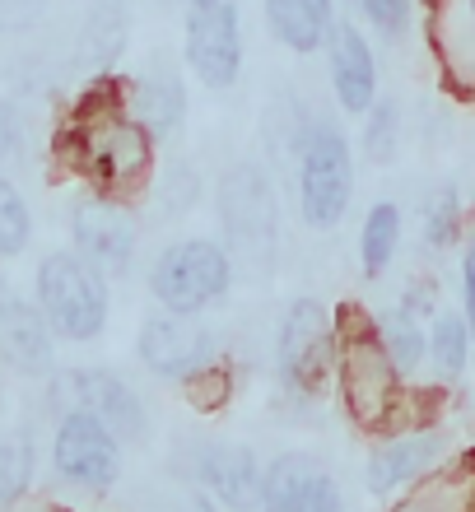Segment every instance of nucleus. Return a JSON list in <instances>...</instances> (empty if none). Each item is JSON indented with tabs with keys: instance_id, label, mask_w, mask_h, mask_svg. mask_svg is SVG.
<instances>
[{
	"instance_id": "f257e3e1",
	"label": "nucleus",
	"mask_w": 475,
	"mask_h": 512,
	"mask_svg": "<svg viewBox=\"0 0 475 512\" xmlns=\"http://www.w3.org/2000/svg\"><path fill=\"white\" fill-rule=\"evenodd\" d=\"M56 154L75 173L112 201L140 196L150 187L154 168V135L126 112V84L103 80L70 108Z\"/></svg>"
},
{
	"instance_id": "f03ea898",
	"label": "nucleus",
	"mask_w": 475,
	"mask_h": 512,
	"mask_svg": "<svg viewBox=\"0 0 475 512\" xmlns=\"http://www.w3.org/2000/svg\"><path fill=\"white\" fill-rule=\"evenodd\" d=\"M331 322H336V378L345 410L364 429H387L401 405V373L392 354L382 350L378 322L359 308H340Z\"/></svg>"
},
{
	"instance_id": "7ed1b4c3",
	"label": "nucleus",
	"mask_w": 475,
	"mask_h": 512,
	"mask_svg": "<svg viewBox=\"0 0 475 512\" xmlns=\"http://www.w3.org/2000/svg\"><path fill=\"white\" fill-rule=\"evenodd\" d=\"M38 312L56 340L89 345L108 326V280L75 252H52L38 266Z\"/></svg>"
},
{
	"instance_id": "20e7f679",
	"label": "nucleus",
	"mask_w": 475,
	"mask_h": 512,
	"mask_svg": "<svg viewBox=\"0 0 475 512\" xmlns=\"http://www.w3.org/2000/svg\"><path fill=\"white\" fill-rule=\"evenodd\" d=\"M354 196L350 140L336 122H313L299 135V210L317 233L336 229Z\"/></svg>"
},
{
	"instance_id": "39448f33",
	"label": "nucleus",
	"mask_w": 475,
	"mask_h": 512,
	"mask_svg": "<svg viewBox=\"0 0 475 512\" xmlns=\"http://www.w3.org/2000/svg\"><path fill=\"white\" fill-rule=\"evenodd\" d=\"M233 284V256L229 247L210 238H177L154 256L150 294L168 312H205L210 303L229 294Z\"/></svg>"
},
{
	"instance_id": "423d86ee",
	"label": "nucleus",
	"mask_w": 475,
	"mask_h": 512,
	"mask_svg": "<svg viewBox=\"0 0 475 512\" xmlns=\"http://www.w3.org/2000/svg\"><path fill=\"white\" fill-rule=\"evenodd\" d=\"M275 368L280 382L299 396L326 391L336 373V322L317 298H294L275 331Z\"/></svg>"
},
{
	"instance_id": "0eeeda50",
	"label": "nucleus",
	"mask_w": 475,
	"mask_h": 512,
	"mask_svg": "<svg viewBox=\"0 0 475 512\" xmlns=\"http://www.w3.org/2000/svg\"><path fill=\"white\" fill-rule=\"evenodd\" d=\"M182 52L205 89H233L243 75V19L233 0H187Z\"/></svg>"
},
{
	"instance_id": "6e6552de",
	"label": "nucleus",
	"mask_w": 475,
	"mask_h": 512,
	"mask_svg": "<svg viewBox=\"0 0 475 512\" xmlns=\"http://www.w3.org/2000/svg\"><path fill=\"white\" fill-rule=\"evenodd\" d=\"M219 224L233 252H243L247 261H271L280 210H275L271 177L257 163H238L219 177Z\"/></svg>"
},
{
	"instance_id": "1a4fd4ad",
	"label": "nucleus",
	"mask_w": 475,
	"mask_h": 512,
	"mask_svg": "<svg viewBox=\"0 0 475 512\" xmlns=\"http://www.w3.org/2000/svg\"><path fill=\"white\" fill-rule=\"evenodd\" d=\"M52 466L61 480L80 489H108L122 471V452H117V438H112L103 424H98L89 410H66L61 424H56L52 438Z\"/></svg>"
},
{
	"instance_id": "9d476101",
	"label": "nucleus",
	"mask_w": 475,
	"mask_h": 512,
	"mask_svg": "<svg viewBox=\"0 0 475 512\" xmlns=\"http://www.w3.org/2000/svg\"><path fill=\"white\" fill-rule=\"evenodd\" d=\"M70 238H75V256L89 261L98 275H122L136 261L140 243L136 219L112 196H80L70 210Z\"/></svg>"
},
{
	"instance_id": "9b49d317",
	"label": "nucleus",
	"mask_w": 475,
	"mask_h": 512,
	"mask_svg": "<svg viewBox=\"0 0 475 512\" xmlns=\"http://www.w3.org/2000/svg\"><path fill=\"white\" fill-rule=\"evenodd\" d=\"M215 359V331L196 317V312H168L140 326V364L150 368L154 378L182 382L196 368Z\"/></svg>"
},
{
	"instance_id": "f8f14e48",
	"label": "nucleus",
	"mask_w": 475,
	"mask_h": 512,
	"mask_svg": "<svg viewBox=\"0 0 475 512\" xmlns=\"http://www.w3.org/2000/svg\"><path fill=\"white\" fill-rule=\"evenodd\" d=\"M196 485L210 494L215 503L233 512L261 508V489H266V471L257 466V457L247 447L233 443H210L196 457Z\"/></svg>"
},
{
	"instance_id": "ddd939ff",
	"label": "nucleus",
	"mask_w": 475,
	"mask_h": 512,
	"mask_svg": "<svg viewBox=\"0 0 475 512\" xmlns=\"http://www.w3.org/2000/svg\"><path fill=\"white\" fill-rule=\"evenodd\" d=\"M261 512H340V485L313 457H280L266 471Z\"/></svg>"
},
{
	"instance_id": "4468645a",
	"label": "nucleus",
	"mask_w": 475,
	"mask_h": 512,
	"mask_svg": "<svg viewBox=\"0 0 475 512\" xmlns=\"http://www.w3.org/2000/svg\"><path fill=\"white\" fill-rule=\"evenodd\" d=\"M331 42V89H336V103L350 117H364L378 98V61H373V47L354 24H331L326 33Z\"/></svg>"
},
{
	"instance_id": "2eb2a0df",
	"label": "nucleus",
	"mask_w": 475,
	"mask_h": 512,
	"mask_svg": "<svg viewBox=\"0 0 475 512\" xmlns=\"http://www.w3.org/2000/svg\"><path fill=\"white\" fill-rule=\"evenodd\" d=\"M70 391H75L80 410H89L117 443L145 433V405H140V396L117 373H108V368H75L70 373Z\"/></svg>"
},
{
	"instance_id": "dca6fc26",
	"label": "nucleus",
	"mask_w": 475,
	"mask_h": 512,
	"mask_svg": "<svg viewBox=\"0 0 475 512\" xmlns=\"http://www.w3.org/2000/svg\"><path fill=\"white\" fill-rule=\"evenodd\" d=\"M0 359L10 368H19V373L52 368V331L42 322V312L10 294L0 303Z\"/></svg>"
},
{
	"instance_id": "f3484780",
	"label": "nucleus",
	"mask_w": 475,
	"mask_h": 512,
	"mask_svg": "<svg viewBox=\"0 0 475 512\" xmlns=\"http://www.w3.org/2000/svg\"><path fill=\"white\" fill-rule=\"evenodd\" d=\"M126 112L136 117L154 140L173 135L187 117V89L177 75H140V80H126Z\"/></svg>"
},
{
	"instance_id": "a211bd4d",
	"label": "nucleus",
	"mask_w": 475,
	"mask_h": 512,
	"mask_svg": "<svg viewBox=\"0 0 475 512\" xmlns=\"http://www.w3.org/2000/svg\"><path fill=\"white\" fill-rule=\"evenodd\" d=\"M438 56L457 84H475V0H438Z\"/></svg>"
},
{
	"instance_id": "6ab92c4d",
	"label": "nucleus",
	"mask_w": 475,
	"mask_h": 512,
	"mask_svg": "<svg viewBox=\"0 0 475 512\" xmlns=\"http://www.w3.org/2000/svg\"><path fill=\"white\" fill-rule=\"evenodd\" d=\"M438 447H443L438 433H406V438H392V443L382 447V452H373V461H368V489L387 494V489L424 475L434 466Z\"/></svg>"
},
{
	"instance_id": "aec40b11",
	"label": "nucleus",
	"mask_w": 475,
	"mask_h": 512,
	"mask_svg": "<svg viewBox=\"0 0 475 512\" xmlns=\"http://www.w3.org/2000/svg\"><path fill=\"white\" fill-rule=\"evenodd\" d=\"M266 24L289 52H317L331 33V0H266Z\"/></svg>"
},
{
	"instance_id": "412c9836",
	"label": "nucleus",
	"mask_w": 475,
	"mask_h": 512,
	"mask_svg": "<svg viewBox=\"0 0 475 512\" xmlns=\"http://www.w3.org/2000/svg\"><path fill=\"white\" fill-rule=\"evenodd\" d=\"M396 247H401V210L392 201H378L364 219V233H359V261H364L368 280H378L392 266Z\"/></svg>"
},
{
	"instance_id": "4be33fe9",
	"label": "nucleus",
	"mask_w": 475,
	"mask_h": 512,
	"mask_svg": "<svg viewBox=\"0 0 475 512\" xmlns=\"http://www.w3.org/2000/svg\"><path fill=\"white\" fill-rule=\"evenodd\" d=\"M429 350H434V364L443 378H457L471 359V326L457 312H443L434 322V336H429Z\"/></svg>"
},
{
	"instance_id": "5701e85b",
	"label": "nucleus",
	"mask_w": 475,
	"mask_h": 512,
	"mask_svg": "<svg viewBox=\"0 0 475 512\" xmlns=\"http://www.w3.org/2000/svg\"><path fill=\"white\" fill-rule=\"evenodd\" d=\"M378 336H382V350L392 354L396 373H410V368L424 359V331L415 326L410 312H392V317H382Z\"/></svg>"
},
{
	"instance_id": "b1692460",
	"label": "nucleus",
	"mask_w": 475,
	"mask_h": 512,
	"mask_svg": "<svg viewBox=\"0 0 475 512\" xmlns=\"http://www.w3.org/2000/svg\"><path fill=\"white\" fill-rule=\"evenodd\" d=\"M33 480V443L24 433L0 438V508H10Z\"/></svg>"
},
{
	"instance_id": "393cba45",
	"label": "nucleus",
	"mask_w": 475,
	"mask_h": 512,
	"mask_svg": "<svg viewBox=\"0 0 475 512\" xmlns=\"http://www.w3.org/2000/svg\"><path fill=\"white\" fill-rule=\"evenodd\" d=\"M33 243V215H28L24 196L0 177V256H19Z\"/></svg>"
},
{
	"instance_id": "a878e982",
	"label": "nucleus",
	"mask_w": 475,
	"mask_h": 512,
	"mask_svg": "<svg viewBox=\"0 0 475 512\" xmlns=\"http://www.w3.org/2000/svg\"><path fill=\"white\" fill-rule=\"evenodd\" d=\"M229 391H233V373L224 364H210L196 368L191 378H182V396H187L196 410H219V405L229 401Z\"/></svg>"
},
{
	"instance_id": "bb28decb",
	"label": "nucleus",
	"mask_w": 475,
	"mask_h": 512,
	"mask_svg": "<svg viewBox=\"0 0 475 512\" xmlns=\"http://www.w3.org/2000/svg\"><path fill=\"white\" fill-rule=\"evenodd\" d=\"M396 131H401V122H396L392 103H373V108H368L364 145H368V154H373L378 163H387L396 154Z\"/></svg>"
},
{
	"instance_id": "cd10ccee",
	"label": "nucleus",
	"mask_w": 475,
	"mask_h": 512,
	"mask_svg": "<svg viewBox=\"0 0 475 512\" xmlns=\"http://www.w3.org/2000/svg\"><path fill=\"white\" fill-rule=\"evenodd\" d=\"M457 224H462V205L452 191H438L434 201H429V215H424V238L434 247H448L457 238Z\"/></svg>"
},
{
	"instance_id": "c85d7f7f",
	"label": "nucleus",
	"mask_w": 475,
	"mask_h": 512,
	"mask_svg": "<svg viewBox=\"0 0 475 512\" xmlns=\"http://www.w3.org/2000/svg\"><path fill=\"white\" fill-rule=\"evenodd\" d=\"M359 10L368 14V24L378 28V33H387V38H396L401 28L410 24V0H354Z\"/></svg>"
},
{
	"instance_id": "c756f323",
	"label": "nucleus",
	"mask_w": 475,
	"mask_h": 512,
	"mask_svg": "<svg viewBox=\"0 0 475 512\" xmlns=\"http://www.w3.org/2000/svg\"><path fill=\"white\" fill-rule=\"evenodd\" d=\"M19 145H24V122H19L14 103H5V98H0V159H14V154H19Z\"/></svg>"
},
{
	"instance_id": "7c9ffc66",
	"label": "nucleus",
	"mask_w": 475,
	"mask_h": 512,
	"mask_svg": "<svg viewBox=\"0 0 475 512\" xmlns=\"http://www.w3.org/2000/svg\"><path fill=\"white\" fill-rule=\"evenodd\" d=\"M462 294H466V326L475 331V238H471L466 261H462Z\"/></svg>"
},
{
	"instance_id": "2f4dec72",
	"label": "nucleus",
	"mask_w": 475,
	"mask_h": 512,
	"mask_svg": "<svg viewBox=\"0 0 475 512\" xmlns=\"http://www.w3.org/2000/svg\"><path fill=\"white\" fill-rule=\"evenodd\" d=\"M177 512H219V508H215V503H205V499H191V503H182Z\"/></svg>"
},
{
	"instance_id": "473e14b6",
	"label": "nucleus",
	"mask_w": 475,
	"mask_h": 512,
	"mask_svg": "<svg viewBox=\"0 0 475 512\" xmlns=\"http://www.w3.org/2000/svg\"><path fill=\"white\" fill-rule=\"evenodd\" d=\"M0 303H5V275H0Z\"/></svg>"
},
{
	"instance_id": "72a5a7b5",
	"label": "nucleus",
	"mask_w": 475,
	"mask_h": 512,
	"mask_svg": "<svg viewBox=\"0 0 475 512\" xmlns=\"http://www.w3.org/2000/svg\"><path fill=\"white\" fill-rule=\"evenodd\" d=\"M0 405H5V391H0Z\"/></svg>"
},
{
	"instance_id": "f704fd0d",
	"label": "nucleus",
	"mask_w": 475,
	"mask_h": 512,
	"mask_svg": "<svg viewBox=\"0 0 475 512\" xmlns=\"http://www.w3.org/2000/svg\"><path fill=\"white\" fill-rule=\"evenodd\" d=\"M98 5H108V0H98Z\"/></svg>"
}]
</instances>
